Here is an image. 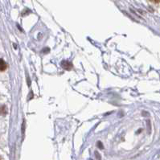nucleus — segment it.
I'll use <instances>...</instances> for the list:
<instances>
[{"instance_id": "obj_1", "label": "nucleus", "mask_w": 160, "mask_h": 160, "mask_svg": "<svg viewBox=\"0 0 160 160\" xmlns=\"http://www.w3.org/2000/svg\"><path fill=\"white\" fill-rule=\"evenodd\" d=\"M61 66L65 70H71L73 68V64L68 61H63L61 62Z\"/></svg>"}, {"instance_id": "obj_2", "label": "nucleus", "mask_w": 160, "mask_h": 160, "mask_svg": "<svg viewBox=\"0 0 160 160\" xmlns=\"http://www.w3.org/2000/svg\"><path fill=\"white\" fill-rule=\"evenodd\" d=\"M0 63H1V64H0V70H1V72H3V71H5L6 69L7 65H6V63L3 61V59H1Z\"/></svg>"}, {"instance_id": "obj_4", "label": "nucleus", "mask_w": 160, "mask_h": 160, "mask_svg": "<svg viewBox=\"0 0 160 160\" xmlns=\"http://www.w3.org/2000/svg\"><path fill=\"white\" fill-rule=\"evenodd\" d=\"M149 1H151L152 3H160V0H149Z\"/></svg>"}, {"instance_id": "obj_3", "label": "nucleus", "mask_w": 160, "mask_h": 160, "mask_svg": "<svg viewBox=\"0 0 160 160\" xmlns=\"http://www.w3.org/2000/svg\"><path fill=\"white\" fill-rule=\"evenodd\" d=\"M7 109H6V107L5 106V105H3L2 106V114L3 115H5V114H7Z\"/></svg>"}]
</instances>
